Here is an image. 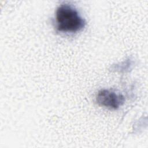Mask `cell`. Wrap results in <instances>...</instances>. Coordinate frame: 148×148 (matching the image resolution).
<instances>
[{"instance_id":"obj_1","label":"cell","mask_w":148,"mask_h":148,"mask_svg":"<svg viewBox=\"0 0 148 148\" xmlns=\"http://www.w3.org/2000/svg\"><path fill=\"white\" fill-rule=\"evenodd\" d=\"M57 28L64 32H76L82 29L85 25L84 20L78 11L68 4H62L58 7L56 14Z\"/></svg>"},{"instance_id":"obj_2","label":"cell","mask_w":148,"mask_h":148,"mask_svg":"<svg viewBox=\"0 0 148 148\" xmlns=\"http://www.w3.org/2000/svg\"><path fill=\"white\" fill-rule=\"evenodd\" d=\"M124 101V95L106 89L99 91L97 96V102L99 105L110 109H117Z\"/></svg>"}]
</instances>
